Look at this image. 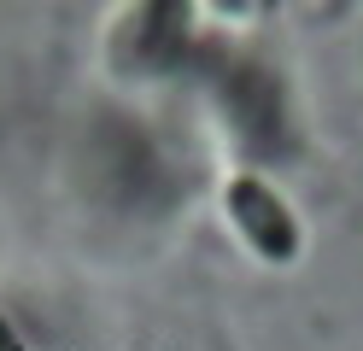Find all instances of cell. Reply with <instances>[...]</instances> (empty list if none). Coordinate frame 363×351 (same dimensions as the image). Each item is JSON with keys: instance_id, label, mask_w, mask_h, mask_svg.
<instances>
[{"instance_id": "obj_2", "label": "cell", "mask_w": 363, "mask_h": 351, "mask_svg": "<svg viewBox=\"0 0 363 351\" xmlns=\"http://www.w3.org/2000/svg\"><path fill=\"white\" fill-rule=\"evenodd\" d=\"M0 351H24V340H18V328L0 316Z\"/></svg>"}, {"instance_id": "obj_1", "label": "cell", "mask_w": 363, "mask_h": 351, "mask_svg": "<svg viewBox=\"0 0 363 351\" xmlns=\"http://www.w3.org/2000/svg\"><path fill=\"white\" fill-rule=\"evenodd\" d=\"M229 217H235V228L246 234V240L258 246V257H269V264H287V257L299 252V223H293V211L269 194L258 176L229 182Z\"/></svg>"}]
</instances>
